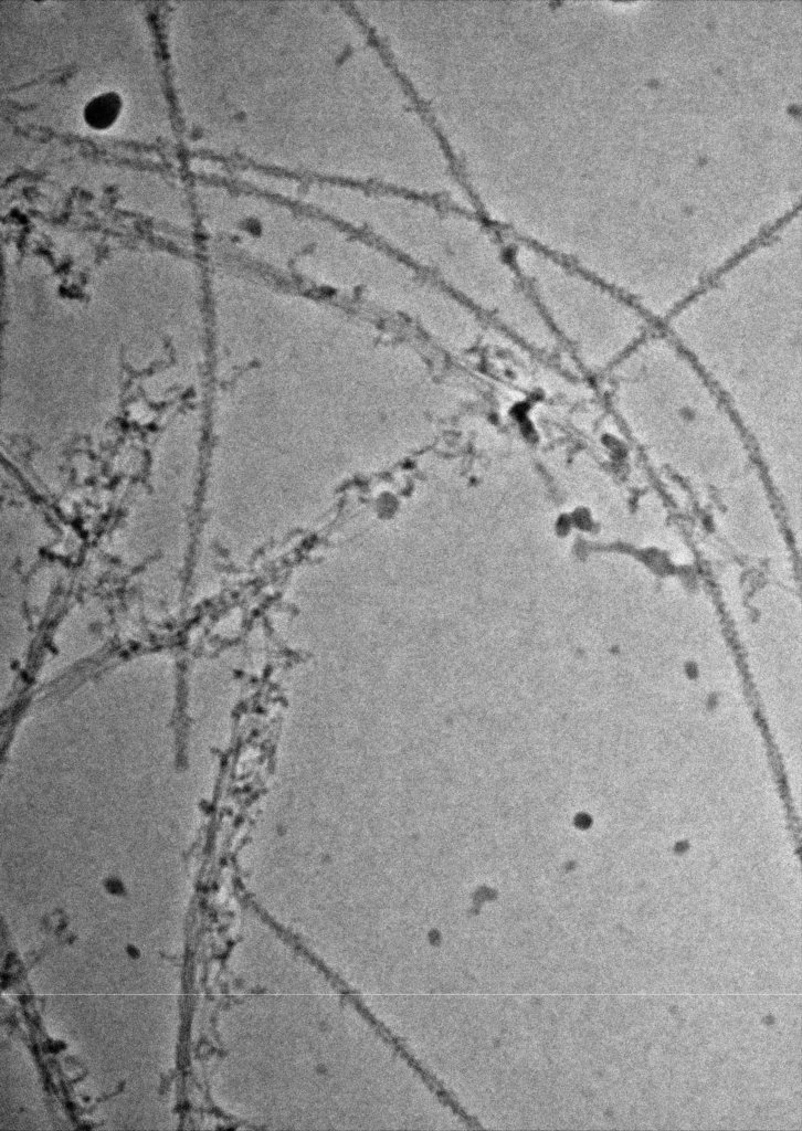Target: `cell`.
Returning <instances> with one entry per match:
<instances>
[{
  "instance_id": "obj_1",
  "label": "cell",
  "mask_w": 802,
  "mask_h": 1131,
  "mask_svg": "<svg viewBox=\"0 0 802 1131\" xmlns=\"http://www.w3.org/2000/svg\"><path fill=\"white\" fill-rule=\"evenodd\" d=\"M249 98L232 115L251 170L413 191L433 130L353 2L255 4Z\"/></svg>"
},
{
  "instance_id": "obj_2",
  "label": "cell",
  "mask_w": 802,
  "mask_h": 1131,
  "mask_svg": "<svg viewBox=\"0 0 802 1131\" xmlns=\"http://www.w3.org/2000/svg\"><path fill=\"white\" fill-rule=\"evenodd\" d=\"M517 273L558 341L590 372H601L621 352V303L613 288L544 253L516 243Z\"/></svg>"
},
{
  "instance_id": "obj_3",
  "label": "cell",
  "mask_w": 802,
  "mask_h": 1131,
  "mask_svg": "<svg viewBox=\"0 0 802 1131\" xmlns=\"http://www.w3.org/2000/svg\"><path fill=\"white\" fill-rule=\"evenodd\" d=\"M119 99L114 94H104L95 97L86 106L85 117L95 127L109 125L118 114Z\"/></svg>"
},
{
  "instance_id": "obj_4",
  "label": "cell",
  "mask_w": 802,
  "mask_h": 1131,
  "mask_svg": "<svg viewBox=\"0 0 802 1131\" xmlns=\"http://www.w3.org/2000/svg\"><path fill=\"white\" fill-rule=\"evenodd\" d=\"M127 952H128V953H129V954H130L131 956H134V958H137V956H138V951H137V950H136V949H135L134 947H131V945H129V947L127 948Z\"/></svg>"
}]
</instances>
